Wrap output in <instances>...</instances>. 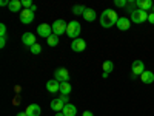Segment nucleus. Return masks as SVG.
I'll return each mask as SVG.
<instances>
[{
	"label": "nucleus",
	"instance_id": "26",
	"mask_svg": "<svg viewBox=\"0 0 154 116\" xmlns=\"http://www.w3.org/2000/svg\"><path fill=\"white\" fill-rule=\"evenodd\" d=\"M116 6H119V8H125L126 5H128V2H126V0H116Z\"/></svg>",
	"mask_w": 154,
	"mask_h": 116
},
{
	"label": "nucleus",
	"instance_id": "14",
	"mask_svg": "<svg viewBox=\"0 0 154 116\" xmlns=\"http://www.w3.org/2000/svg\"><path fill=\"white\" fill-rule=\"evenodd\" d=\"M136 5H137L139 9H143L146 12H148V9H152V6H154V3L151 2V0H137Z\"/></svg>",
	"mask_w": 154,
	"mask_h": 116
},
{
	"label": "nucleus",
	"instance_id": "5",
	"mask_svg": "<svg viewBox=\"0 0 154 116\" xmlns=\"http://www.w3.org/2000/svg\"><path fill=\"white\" fill-rule=\"evenodd\" d=\"M145 71V65H143V62L142 60H134L133 62V67H131V76H133V79H136V77H140L143 74Z\"/></svg>",
	"mask_w": 154,
	"mask_h": 116
},
{
	"label": "nucleus",
	"instance_id": "33",
	"mask_svg": "<svg viewBox=\"0 0 154 116\" xmlns=\"http://www.w3.org/2000/svg\"><path fill=\"white\" fill-rule=\"evenodd\" d=\"M17 116H28V114H26V111H20V113H17Z\"/></svg>",
	"mask_w": 154,
	"mask_h": 116
},
{
	"label": "nucleus",
	"instance_id": "23",
	"mask_svg": "<svg viewBox=\"0 0 154 116\" xmlns=\"http://www.w3.org/2000/svg\"><path fill=\"white\" fill-rule=\"evenodd\" d=\"M46 42H48L49 47H57V45H59V36H56V34L49 36V37L46 39Z\"/></svg>",
	"mask_w": 154,
	"mask_h": 116
},
{
	"label": "nucleus",
	"instance_id": "30",
	"mask_svg": "<svg viewBox=\"0 0 154 116\" xmlns=\"http://www.w3.org/2000/svg\"><path fill=\"white\" fill-rule=\"evenodd\" d=\"M148 22L154 25V12H149V14H148Z\"/></svg>",
	"mask_w": 154,
	"mask_h": 116
},
{
	"label": "nucleus",
	"instance_id": "10",
	"mask_svg": "<svg viewBox=\"0 0 154 116\" xmlns=\"http://www.w3.org/2000/svg\"><path fill=\"white\" fill-rule=\"evenodd\" d=\"M116 27L119 28V31L130 30V27H131V19H128V17H119L117 23H116Z\"/></svg>",
	"mask_w": 154,
	"mask_h": 116
},
{
	"label": "nucleus",
	"instance_id": "4",
	"mask_svg": "<svg viewBox=\"0 0 154 116\" xmlns=\"http://www.w3.org/2000/svg\"><path fill=\"white\" fill-rule=\"evenodd\" d=\"M131 20H133L134 23H145V22L148 20V12L137 8V9H134V11L131 12Z\"/></svg>",
	"mask_w": 154,
	"mask_h": 116
},
{
	"label": "nucleus",
	"instance_id": "18",
	"mask_svg": "<svg viewBox=\"0 0 154 116\" xmlns=\"http://www.w3.org/2000/svg\"><path fill=\"white\" fill-rule=\"evenodd\" d=\"M63 107H65V104H63L60 99H53V101H51V108H53L54 111L60 113L63 110Z\"/></svg>",
	"mask_w": 154,
	"mask_h": 116
},
{
	"label": "nucleus",
	"instance_id": "3",
	"mask_svg": "<svg viewBox=\"0 0 154 116\" xmlns=\"http://www.w3.org/2000/svg\"><path fill=\"white\" fill-rule=\"evenodd\" d=\"M51 28H53V34H56V36H59V37H60L63 33H66L68 23H66L65 20L59 19V20H56L53 25H51Z\"/></svg>",
	"mask_w": 154,
	"mask_h": 116
},
{
	"label": "nucleus",
	"instance_id": "27",
	"mask_svg": "<svg viewBox=\"0 0 154 116\" xmlns=\"http://www.w3.org/2000/svg\"><path fill=\"white\" fill-rule=\"evenodd\" d=\"M0 37H6V25L5 23L0 25Z\"/></svg>",
	"mask_w": 154,
	"mask_h": 116
},
{
	"label": "nucleus",
	"instance_id": "8",
	"mask_svg": "<svg viewBox=\"0 0 154 116\" xmlns=\"http://www.w3.org/2000/svg\"><path fill=\"white\" fill-rule=\"evenodd\" d=\"M20 22L25 25H29L34 22V12L31 9H22L20 11Z\"/></svg>",
	"mask_w": 154,
	"mask_h": 116
},
{
	"label": "nucleus",
	"instance_id": "7",
	"mask_svg": "<svg viewBox=\"0 0 154 116\" xmlns=\"http://www.w3.org/2000/svg\"><path fill=\"white\" fill-rule=\"evenodd\" d=\"M37 34L40 37L48 39L49 36H53V28H51V25H48V23H42L37 27Z\"/></svg>",
	"mask_w": 154,
	"mask_h": 116
},
{
	"label": "nucleus",
	"instance_id": "34",
	"mask_svg": "<svg viewBox=\"0 0 154 116\" xmlns=\"http://www.w3.org/2000/svg\"><path fill=\"white\" fill-rule=\"evenodd\" d=\"M31 11H32V12H35V11H37V6H35V5H32V8H31Z\"/></svg>",
	"mask_w": 154,
	"mask_h": 116
},
{
	"label": "nucleus",
	"instance_id": "21",
	"mask_svg": "<svg viewBox=\"0 0 154 116\" xmlns=\"http://www.w3.org/2000/svg\"><path fill=\"white\" fill-rule=\"evenodd\" d=\"M112 70H114V63H112L111 60H105V62H103V73L111 74Z\"/></svg>",
	"mask_w": 154,
	"mask_h": 116
},
{
	"label": "nucleus",
	"instance_id": "24",
	"mask_svg": "<svg viewBox=\"0 0 154 116\" xmlns=\"http://www.w3.org/2000/svg\"><path fill=\"white\" fill-rule=\"evenodd\" d=\"M29 51H31L32 54H40V53H42V45L34 44L32 47H29Z\"/></svg>",
	"mask_w": 154,
	"mask_h": 116
},
{
	"label": "nucleus",
	"instance_id": "6",
	"mask_svg": "<svg viewBox=\"0 0 154 116\" xmlns=\"http://www.w3.org/2000/svg\"><path fill=\"white\" fill-rule=\"evenodd\" d=\"M54 79L59 81L60 84H62V82H68V81H69V73H68V70H66V68H57V70L54 71Z\"/></svg>",
	"mask_w": 154,
	"mask_h": 116
},
{
	"label": "nucleus",
	"instance_id": "16",
	"mask_svg": "<svg viewBox=\"0 0 154 116\" xmlns=\"http://www.w3.org/2000/svg\"><path fill=\"white\" fill-rule=\"evenodd\" d=\"M140 79H142L143 84H152V82H154V73L149 71V70H145L143 74L140 76Z\"/></svg>",
	"mask_w": 154,
	"mask_h": 116
},
{
	"label": "nucleus",
	"instance_id": "28",
	"mask_svg": "<svg viewBox=\"0 0 154 116\" xmlns=\"http://www.w3.org/2000/svg\"><path fill=\"white\" fill-rule=\"evenodd\" d=\"M59 99H60V101L63 102V104L66 105V104H68V99H69V98H68V95H62V96H60Z\"/></svg>",
	"mask_w": 154,
	"mask_h": 116
},
{
	"label": "nucleus",
	"instance_id": "15",
	"mask_svg": "<svg viewBox=\"0 0 154 116\" xmlns=\"http://www.w3.org/2000/svg\"><path fill=\"white\" fill-rule=\"evenodd\" d=\"M22 0H9V5H8V8H9V11L11 12H20L22 11Z\"/></svg>",
	"mask_w": 154,
	"mask_h": 116
},
{
	"label": "nucleus",
	"instance_id": "19",
	"mask_svg": "<svg viewBox=\"0 0 154 116\" xmlns=\"http://www.w3.org/2000/svg\"><path fill=\"white\" fill-rule=\"evenodd\" d=\"M83 19L86 22H94L96 20V11L91 8H86V11L83 12Z\"/></svg>",
	"mask_w": 154,
	"mask_h": 116
},
{
	"label": "nucleus",
	"instance_id": "32",
	"mask_svg": "<svg viewBox=\"0 0 154 116\" xmlns=\"http://www.w3.org/2000/svg\"><path fill=\"white\" fill-rule=\"evenodd\" d=\"M82 116H94V114H93V111H88V110H86V111H83Z\"/></svg>",
	"mask_w": 154,
	"mask_h": 116
},
{
	"label": "nucleus",
	"instance_id": "36",
	"mask_svg": "<svg viewBox=\"0 0 154 116\" xmlns=\"http://www.w3.org/2000/svg\"><path fill=\"white\" fill-rule=\"evenodd\" d=\"M152 12H154V6H152Z\"/></svg>",
	"mask_w": 154,
	"mask_h": 116
},
{
	"label": "nucleus",
	"instance_id": "31",
	"mask_svg": "<svg viewBox=\"0 0 154 116\" xmlns=\"http://www.w3.org/2000/svg\"><path fill=\"white\" fill-rule=\"evenodd\" d=\"M8 5H9L8 0H2V2H0V6H8Z\"/></svg>",
	"mask_w": 154,
	"mask_h": 116
},
{
	"label": "nucleus",
	"instance_id": "35",
	"mask_svg": "<svg viewBox=\"0 0 154 116\" xmlns=\"http://www.w3.org/2000/svg\"><path fill=\"white\" fill-rule=\"evenodd\" d=\"M56 116H65V114H63V113L60 111V113H56Z\"/></svg>",
	"mask_w": 154,
	"mask_h": 116
},
{
	"label": "nucleus",
	"instance_id": "2",
	"mask_svg": "<svg viewBox=\"0 0 154 116\" xmlns=\"http://www.w3.org/2000/svg\"><path fill=\"white\" fill-rule=\"evenodd\" d=\"M80 31H82V27H80V23L77 22V20H72V22H69V23H68L66 34H68L69 37H72V40H74V39H77V37H79Z\"/></svg>",
	"mask_w": 154,
	"mask_h": 116
},
{
	"label": "nucleus",
	"instance_id": "25",
	"mask_svg": "<svg viewBox=\"0 0 154 116\" xmlns=\"http://www.w3.org/2000/svg\"><path fill=\"white\" fill-rule=\"evenodd\" d=\"M22 5H23V9H31L32 8L31 0H22Z\"/></svg>",
	"mask_w": 154,
	"mask_h": 116
},
{
	"label": "nucleus",
	"instance_id": "17",
	"mask_svg": "<svg viewBox=\"0 0 154 116\" xmlns=\"http://www.w3.org/2000/svg\"><path fill=\"white\" fill-rule=\"evenodd\" d=\"M62 113L65 114V116H75V114H77V108H75V105H72V104H66L65 107H63Z\"/></svg>",
	"mask_w": 154,
	"mask_h": 116
},
{
	"label": "nucleus",
	"instance_id": "9",
	"mask_svg": "<svg viewBox=\"0 0 154 116\" xmlns=\"http://www.w3.org/2000/svg\"><path fill=\"white\" fill-rule=\"evenodd\" d=\"M71 48H72V51H75V53H82V51L86 48V42L83 40V39L77 37L71 42Z\"/></svg>",
	"mask_w": 154,
	"mask_h": 116
},
{
	"label": "nucleus",
	"instance_id": "13",
	"mask_svg": "<svg viewBox=\"0 0 154 116\" xmlns=\"http://www.w3.org/2000/svg\"><path fill=\"white\" fill-rule=\"evenodd\" d=\"M25 111H26L28 116H40V114H42V108L38 107L37 104H31V105H28Z\"/></svg>",
	"mask_w": 154,
	"mask_h": 116
},
{
	"label": "nucleus",
	"instance_id": "11",
	"mask_svg": "<svg viewBox=\"0 0 154 116\" xmlns=\"http://www.w3.org/2000/svg\"><path fill=\"white\" fill-rule=\"evenodd\" d=\"M46 90H48L49 93H57V92H60V82L56 81V79L48 81V82H46Z\"/></svg>",
	"mask_w": 154,
	"mask_h": 116
},
{
	"label": "nucleus",
	"instance_id": "29",
	"mask_svg": "<svg viewBox=\"0 0 154 116\" xmlns=\"http://www.w3.org/2000/svg\"><path fill=\"white\" fill-rule=\"evenodd\" d=\"M6 45V37H0V48H5Z\"/></svg>",
	"mask_w": 154,
	"mask_h": 116
},
{
	"label": "nucleus",
	"instance_id": "1",
	"mask_svg": "<svg viewBox=\"0 0 154 116\" xmlns=\"http://www.w3.org/2000/svg\"><path fill=\"white\" fill-rule=\"evenodd\" d=\"M119 17H117V12L114 9H105L103 12L100 14V25L103 28H111L117 23Z\"/></svg>",
	"mask_w": 154,
	"mask_h": 116
},
{
	"label": "nucleus",
	"instance_id": "20",
	"mask_svg": "<svg viewBox=\"0 0 154 116\" xmlns=\"http://www.w3.org/2000/svg\"><path fill=\"white\" fill-rule=\"evenodd\" d=\"M60 93L62 95H69L71 93V84L69 82H62L60 84Z\"/></svg>",
	"mask_w": 154,
	"mask_h": 116
},
{
	"label": "nucleus",
	"instance_id": "12",
	"mask_svg": "<svg viewBox=\"0 0 154 116\" xmlns=\"http://www.w3.org/2000/svg\"><path fill=\"white\" fill-rule=\"evenodd\" d=\"M22 42H23V45H26V47H32L34 44H37L32 33H25V34L22 36Z\"/></svg>",
	"mask_w": 154,
	"mask_h": 116
},
{
	"label": "nucleus",
	"instance_id": "22",
	"mask_svg": "<svg viewBox=\"0 0 154 116\" xmlns=\"http://www.w3.org/2000/svg\"><path fill=\"white\" fill-rule=\"evenodd\" d=\"M86 11V8L83 6V5H74L72 6V14H75V16H83V12Z\"/></svg>",
	"mask_w": 154,
	"mask_h": 116
}]
</instances>
